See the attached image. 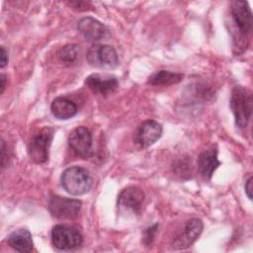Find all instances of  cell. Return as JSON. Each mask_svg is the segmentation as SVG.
Returning <instances> with one entry per match:
<instances>
[{
	"label": "cell",
	"instance_id": "obj_1",
	"mask_svg": "<svg viewBox=\"0 0 253 253\" xmlns=\"http://www.w3.org/2000/svg\"><path fill=\"white\" fill-rule=\"evenodd\" d=\"M233 49L235 53L243 52L248 45V37L252 31V12L247 2L245 1H232L229 8Z\"/></svg>",
	"mask_w": 253,
	"mask_h": 253
},
{
	"label": "cell",
	"instance_id": "obj_2",
	"mask_svg": "<svg viewBox=\"0 0 253 253\" xmlns=\"http://www.w3.org/2000/svg\"><path fill=\"white\" fill-rule=\"evenodd\" d=\"M230 109L234 116L235 125L238 128L244 129L252 114V93L245 87H233L230 95Z\"/></svg>",
	"mask_w": 253,
	"mask_h": 253
},
{
	"label": "cell",
	"instance_id": "obj_3",
	"mask_svg": "<svg viewBox=\"0 0 253 253\" xmlns=\"http://www.w3.org/2000/svg\"><path fill=\"white\" fill-rule=\"evenodd\" d=\"M60 182L62 188L73 196L84 195L92 187V178L89 172L81 166L66 168L61 174Z\"/></svg>",
	"mask_w": 253,
	"mask_h": 253
},
{
	"label": "cell",
	"instance_id": "obj_4",
	"mask_svg": "<svg viewBox=\"0 0 253 253\" xmlns=\"http://www.w3.org/2000/svg\"><path fill=\"white\" fill-rule=\"evenodd\" d=\"M50 237L53 246L64 251L77 249L83 243L81 232L77 228L66 224L54 225L51 229Z\"/></svg>",
	"mask_w": 253,
	"mask_h": 253
},
{
	"label": "cell",
	"instance_id": "obj_5",
	"mask_svg": "<svg viewBox=\"0 0 253 253\" xmlns=\"http://www.w3.org/2000/svg\"><path fill=\"white\" fill-rule=\"evenodd\" d=\"M54 130L51 127H43L32 137L28 144L30 158L38 163H44L48 160V150L53 138Z\"/></svg>",
	"mask_w": 253,
	"mask_h": 253
},
{
	"label": "cell",
	"instance_id": "obj_6",
	"mask_svg": "<svg viewBox=\"0 0 253 253\" xmlns=\"http://www.w3.org/2000/svg\"><path fill=\"white\" fill-rule=\"evenodd\" d=\"M144 194L138 187H127L119 194L117 207L120 213L124 215H138L142 209Z\"/></svg>",
	"mask_w": 253,
	"mask_h": 253
},
{
	"label": "cell",
	"instance_id": "obj_7",
	"mask_svg": "<svg viewBox=\"0 0 253 253\" xmlns=\"http://www.w3.org/2000/svg\"><path fill=\"white\" fill-rule=\"evenodd\" d=\"M86 58L91 66L102 69H113L119 63L116 49L109 44H93L88 49Z\"/></svg>",
	"mask_w": 253,
	"mask_h": 253
},
{
	"label": "cell",
	"instance_id": "obj_8",
	"mask_svg": "<svg viewBox=\"0 0 253 253\" xmlns=\"http://www.w3.org/2000/svg\"><path fill=\"white\" fill-rule=\"evenodd\" d=\"M82 207V202L76 199H68L53 196L48 201V211L56 218H74L78 215Z\"/></svg>",
	"mask_w": 253,
	"mask_h": 253
},
{
	"label": "cell",
	"instance_id": "obj_9",
	"mask_svg": "<svg viewBox=\"0 0 253 253\" xmlns=\"http://www.w3.org/2000/svg\"><path fill=\"white\" fill-rule=\"evenodd\" d=\"M203 228L204 224L200 218H191L187 220L180 232L173 238V249L182 250L191 246L199 238Z\"/></svg>",
	"mask_w": 253,
	"mask_h": 253
},
{
	"label": "cell",
	"instance_id": "obj_10",
	"mask_svg": "<svg viewBox=\"0 0 253 253\" xmlns=\"http://www.w3.org/2000/svg\"><path fill=\"white\" fill-rule=\"evenodd\" d=\"M162 130L161 124L154 120H146L137 126L133 140L141 148L149 147L161 137Z\"/></svg>",
	"mask_w": 253,
	"mask_h": 253
},
{
	"label": "cell",
	"instance_id": "obj_11",
	"mask_svg": "<svg viewBox=\"0 0 253 253\" xmlns=\"http://www.w3.org/2000/svg\"><path fill=\"white\" fill-rule=\"evenodd\" d=\"M85 84L94 94L104 97L114 94L119 88L117 77L109 74L93 73L86 78Z\"/></svg>",
	"mask_w": 253,
	"mask_h": 253
},
{
	"label": "cell",
	"instance_id": "obj_12",
	"mask_svg": "<svg viewBox=\"0 0 253 253\" xmlns=\"http://www.w3.org/2000/svg\"><path fill=\"white\" fill-rule=\"evenodd\" d=\"M68 144L75 154L87 158L92 151V134L85 126H77L68 136Z\"/></svg>",
	"mask_w": 253,
	"mask_h": 253
},
{
	"label": "cell",
	"instance_id": "obj_13",
	"mask_svg": "<svg viewBox=\"0 0 253 253\" xmlns=\"http://www.w3.org/2000/svg\"><path fill=\"white\" fill-rule=\"evenodd\" d=\"M80 34L90 42H99L109 35L108 28L93 17H83L77 25Z\"/></svg>",
	"mask_w": 253,
	"mask_h": 253
},
{
	"label": "cell",
	"instance_id": "obj_14",
	"mask_svg": "<svg viewBox=\"0 0 253 253\" xmlns=\"http://www.w3.org/2000/svg\"><path fill=\"white\" fill-rule=\"evenodd\" d=\"M220 165V161L217 158V149L210 148L203 151L198 158V166L202 177L205 180H210L216 170V168Z\"/></svg>",
	"mask_w": 253,
	"mask_h": 253
},
{
	"label": "cell",
	"instance_id": "obj_15",
	"mask_svg": "<svg viewBox=\"0 0 253 253\" xmlns=\"http://www.w3.org/2000/svg\"><path fill=\"white\" fill-rule=\"evenodd\" d=\"M7 242L13 249L19 252H31L34 246L32 234L26 228H19L10 233Z\"/></svg>",
	"mask_w": 253,
	"mask_h": 253
},
{
	"label": "cell",
	"instance_id": "obj_16",
	"mask_svg": "<svg viewBox=\"0 0 253 253\" xmlns=\"http://www.w3.org/2000/svg\"><path fill=\"white\" fill-rule=\"evenodd\" d=\"M50 111L56 119L68 120L77 114V106L65 97H57L52 101Z\"/></svg>",
	"mask_w": 253,
	"mask_h": 253
},
{
	"label": "cell",
	"instance_id": "obj_17",
	"mask_svg": "<svg viewBox=\"0 0 253 253\" xmlns=\"http://www.w3.org/2000/svg\"><path fill=\"white\" fill-rule=\"evenodd\" d=\"M184 75L178 72H172L168 70H159L152 75L149 76L147 80V84L152 86H159V85H173L180 82L183 79Z\"/></svg>",
	"mask_w": 253,
	"mask_h": 253
},
{
	"label": "cell",
	"instance_id": "obj_18",
	"mask_svg": "<svg viewBox=\"0 0 253 253\" xmlns=\"http://www.w3.org/2000/svg\"><path fill=\"white\" fill-rule=\"evenodd\" d=\"M80 50L77 44H66L59 49L58 57L64 64L71 65L76 62Z\"/></svg>",
	"mask_w": 253,
	"mask_h": 253
},
{
	"label": "cell",
	"instance_id": "obj_19",
	"mask_svg": "<svg viewBox=\"0 0 253 253\" xmlns=\"http://www.w3.org/2000/svg\"><path fill=\"white\" fill-rule=\"evenodd\" d=\"M158 231V223H154L150 226H148L144 232H143V237H142V243L145 246H151L153 244V241L155 239L156 233Z\"/></svg>",
	"mask_w": 253,
	"mask_h": 253
},
{
	"label": "cell",
	"instance_id": "obj_20",
	"mask_svg": "<svg viewBox=\"0 0 253 253\" xmlns=\"http://www.w3.org/2000/svg\"><path fill=\"white\" fill-rule=\"evenodd\" d=\"M72 9H75L77 11H85L88 10V6H90L89 2H84V1H71L67 3Z\"/></svg>",
	"mask_w": 253,
	"mask_h": 253
},
{
	"label": "cell",
	"instance_id": "obj_21",
	"mask_svg": "<svg viewBox=\"0 0 253 253\" xmlns=\"http://www.w3.org/2000/svg\"><path fill=\"white\" fill-rule=\"evenodd\" d=\"M245 194L250 200H252V176H250L245 183Z\"/></svg>",
	"mask_w": 253,
	"mask_h": 253
},
{
	"label": "cell",
	"instance_id": "obj_22",
	"mask_svg": "<svg viewBox=\"0 0 253 253\" xmlns=\"http://www.w3.org/2000/svg\"><path fill=\"white\" fill-rule=\"evenodd\" d=\"M8 63V52L6 51L5 47L1 45V68H4Z\"/></svg>",
	"mask_w": 253,
	"mask_h": 253
},
{
	"label": "cell",
	"instance_id": "obj_23",
	"mask_svg": "<svg viewBox=\"0 0 253 253\" xmlns=\"http://www.w3.org/2000/svg\"><path fill=\"white\" fill-rule=\"evenodd\" d=\"M0 81H1V86H0L1 87V91H0V93L3 94V92L5 90V87H6V76L4 74H1Z\"/></svg>",
	"mask_w": 253,
	"mask_h": 253
}]
</instances>
